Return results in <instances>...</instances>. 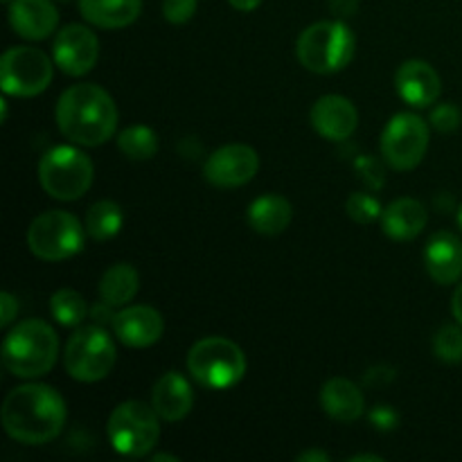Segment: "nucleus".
<instances>
[{
  "instance_id": "1",
  "label": "nucleus",
  "mask_w": 462,
  "mask_h": 462,
  "mask_svg": "<svg viewBox=\"0 0 462 462\" xmlns=\"http://www.w3.org/2000/svg\"><path fill=\"white\" fill-rule=\"evenodd\" d=\"M66 402L45 383H25L5 397L3 427L12 440L23 445H45L66 424Z\"/></svg>"
},
{
  "instance_id": "2",
  "label": "nucleus",
  "mask_w": 462,
  "mask_h": 462,
  "mask_svg": "<svg viewBox=\"0 0 462 462\" xmlns=\"http://www.w3.org/2000/svg\"><path fill=\"white\" fill-rule=\"evenodd\" d=\"M57 125L75 144L99 147L116 134V102L102 86L75 84L59 97Z\"/></svg>"
},
{
  "instance_id": "3",
  "label": "nucleus",
  "mask_w": 462,
  "mask_h": 462,
  "mask_svg": "<svg viewBox=\"0 0 462 462\" xmlns=\"http://www.w3.org/2000/svg\"><path fill=\"white\" fill-rule=\"evenodd\" d=\"M57 355V334L43 320H23L3 341V365L14 377H43L54 368Z\"/></svg>"
},
{
  "instance_id": "4",
  "label": "nucleus",
  "mask_w": 462,
  "mask_h": 462,
  "mask_svg": "<svg viewBox=\"0 0 462 462\" xmlns=\"http://www.w3.org/2000/svg\"><path fill=\"white\" fill-rule=\"evenodd\" d=\"M356 39L343 21H319L298 36V61L316 75H332L352 61Z\"/></svg>"
},
{
  "instance_id": "5",
  "label": "nucleus",
  "mask_w": 462,
  "mask_h": 462,
  "mask_svg": "<svg viewBox=\"0 0 462 462\" xmlns=\"http://www.w3.org/2000/svg\"><path fill=\"white\" fill-rule=\"evenodd\" d=\"M188 370L203 388L226 391L242 382L246 356L237 343L224 337H208L194 343L189 350Z\"/></svg>"
},
{
  "instance_id": "6",
  "label": "nucleus",
  "mask_w": 462,
  "mask_h": 462,
  "mask_svg": "<svg viewBox=\"0 0 462 462\" xmlns=\"http://www.w3.org/2000/svg\"><path fill=\"white\" fill-rule=\"evenodd\" d=\"M108 440L113 449L129 458L147 456L161 438V415L143 402H122L108 418Z\"/></svg>"
},
{
  "instance_id": "7",
  "label": "nucleus",
  "mask_w": 462,
  "mask_h": 462,
  "mask_svg": "<svg viewBox=\"0 0 462 462\" xmlns=\"http://www.w3.org/2000/svg\"><path fill=\"white\" fill-rule=\"evenodd\" d=\"M39 180L57 201H75L93 185V162L75 147H54L41 158Z\"/></svg>"
},
{
  "instance_id": "8",
  "label": "nucleus",
  "mask_w": 462,
  "mask_h": 462,
  "mask_svg": "<svg viewBox=\"0 0 462 462\" xmlns=\"http://www.w3.org/2000/svg\"><path fill=\"white\" fill-rule=\"evenodd\" d=\"M86 226L75 215L63 210H48L36 217L27 230V246L32 255L43 262H63L84 248Z\"/></svg>"
},
{
  "instance_id": "9",
  "label": "nucleus",
  "mask_w": 462,
  "mask_h": 462,
  "mask_svg": "<svg viewBox=\"0 0 462 462\" xmlns=\"http://www.w3.org/2000/svg\"><path fill=\"white\" fill-rule=\"evenodd\" d=\"M116 343L99 325L79 328L66 343L63 364L68 374L81 383H95L108 377L116 365Z\"/></svg>"
},
{
  "instance_id": "10",
  "label": "nucleus",
  "mask_w": 462,
  "mask_h": 462,
  "mask_svg": "<svg viewBox=\"0 0 462 462\" xmlns=\"http://www.w3.org/2000/svg\"><path fill=\"white\" fill-rule=\"evenodd\" d=\"M54 66L39 48L18 45L9 48L0 59V86L14 97H34L52 81Z\"/></svg>"
},
{
  "instance_id": "11",
  "label": "nucleus",
  "mask_w": 462,
  "mask_h": 462,
  "mask_svg": "<svg viewBox=\"0 0 462 462\" xmlns=\"http://www.w3.org/2000/svg\"><path fill=\"white\" fill-rule=\"evenodd\" d=\"M429 149V125L413 113H397L382 135V156L388 167L409 171L422 162Z\"/></svg>"
},
{
  "instance_id": "12",
  "label": "nucleus",
  "mask_w": 462,
  "mask_h": 462,
  "mask_svg": "<svg viewBox=\"0 0 462 462\" xmlns=\"http://www.w3.org/2000/svg\"><path fill=\"white\" fill-rule=\"evenodd\" d=\"M257 170H260V156L255 149L248 144H226L208 156L203 176L215 188L233 189L255 179Z\"/></svg>"
},
{
  "instance_id": "13",
  "label": "nucleus",
  "mask_w": 462,
  "mask_h": 462,
  "mask_svg": "<svg viewBox=\"0 0 462 462\" xmlns=\"http://www.w3.org/2000/svg\"><path fill=\"white\" fill-rule=\"evenodd\" d=\"M54 63L61 68L66 75L81 77L90 72L97 63L99 57V43L93 30L86 25H66L59 30L54 36Z\"/></svg>"
},
{
  "instance_id": "14",
  "label": "nucleus",
  "mask_w": 462,
  "mask_h": 462,
  "mask_svg": "<svg viewBox=\"0 0 462 462\" xmlns=\"http://www.w3.org/2000/svg\"><path fill=\"white\" fill-rule=\"evenodd\" d=\"M310 117L316 134L323 135L325 140H332V143H343L359 126L356 106L343 95H325V97L316 99Z\"/></svg>"
},
{
  "instance_id": "15",
  "label": "nucleus",
  "mask_w": 462,
  "mask_h": 462,
  "mask_svg": "<svg viewBox=\"0 0 462 462\" xmlns=\"http://www.w3.org/2000/svg\"><path fill=\"white\" fill-rule=\"evenodd\" d=\"M113 332L125 346L129 347H149L161 341L165 332V320L161 311L147 305L125 307L116 314L113 320Z\"/></svg>"
},
{
  "instance_id": "16",
  "label": "nucleus",
  "mask_w": 462,
  "mask_h": 462,
  "mask_svg": "<svg viewBox=\"0 0 462 462\" xmlns=\"http://www.w3.org/2000/svg\"><path fill=\"white\" fill-rule=\"evenodd\" d=\"M395 86L400 97L415 108L431 106L442 93V81L436 68L420 59L402 63L395 75Z\"/></svg>"
},
{
  "instance_id": "17",
  "label": "nucleus",
  "mask_w": 462,
  "mask_h": 462,
  "mask_svg": "<svg viewBox=\"0 0 462 462\" xmlns=\"http://www.w3.org/2000/svg\"><path fill=\"white\" fill-rule=\"evenodd\" d=\"M59 14L52 0H12L9 3V25L27 41L48 39L57 30Z\"/></svg>"
},
{
  "instance_id": "18",
  "label": "nucleus",
  "mask_w": 462,
  "mask_h": 462,
  "mask_svg": "<svg viewBox=\"0 0 462 462\" xmlns=\"http://www.w3.org/2000/svg\"><path fill=\"white\" fill-rule=\"evenodd\" d=\"M424 264L438 284H454L462 278V242L454 233H436L424 251Z\"/></svg>"
},
{
  "instance_id": "19",
  "label": "nucleus",
  "mask_w": 462,
  "mask_h": 462,
  "mask_svg": "<svg viewBox=\"0 0 462 462\" xmlns=\"http://www.w3.org/2000/svg\"><path fill=\"white\" fill-rule=\"evenodd\" d=\"M152 406L165 422H179L188 418L194 406V393L188 379L179 373L162 374L152 393Z\"/></svg>"
},
{
  "instance_id": "20",
  "label": "nucleus",
  "mask_w": 462,
  "mask_h": 462,
  "mask_svg": "<svg viewBox=\"0 0 462 462\" xmlns=\"http://www.w3.org/2000/svg\"><path fill=\"white\" fill-rule=\"evenodd\" d=\"M320 406L337 422H356L364 415V393L350 379L334 377L320 391Z\"/></svg>"
},
{
  "instance_id": "21",
  "label": "nucleus",
  "mask_w": 462,
  "mask_h": 462,
  "mask_svg": "<svg viewBox=\"0 0 462 462\" xmlns=\"http://www.w3.org/2000/svg\"><path fill=\"white\" fill-rule=\"evenodd\" d=\"M429 221V212L424 203L415 199H397L383 210L382 226L383 233L395 242H411L424 230Z\"/></svg>"
},
{
  "instance_id": "22",
  "label": "nucleus",
  "mask_w": 462,
  "mask_h": 462,
  "mask_svg": "<svg viewBox=\"0 0 462 462\" xmlns=\"http://www.w3.org/2000/svg\"><path fill=\"white\" fill-rule=\"evenodd\" d=\"M143 0H79V12L90 25L120 30L140 16Z\"/></svg>"
},
{
  "instance_id": "23",
  "label": "nucleus",
  "mask_w": 462,
  "mask_h": 462,
  "mask_svg": "<svg viewBox=\"0 0 462 462\" xmlns=\"http://www.w3.org/2000/svg\"><path fill=\"white\" fill-rule=\"evenodd\" d=\"M291 203L280 194H264L248 206V224L255 233L273 237L284 233L291 224Z\"/></svg>"
},
{
  "instance_id": "24",
  "label": "nucleus",
  "mask_w": 462,
  "mask_h": 462,
  "mask_svg": "<svg viewBox=\"0 0 462 462\" xmlns=\"http://www.w3.org/2000/svg\"><path fill=\"white\" fill-rule=\"evenodd\" d=\"M140 289V275L131 264H113L99 282V298L113 307L129 305Z\"/></svg>"
},
{
  "instance_id": "25",
  "label": "nucleus",
  "mask_w": 462,
  "mask_h": 462,
  "mask_svg": "<svg viewBox=\"0 0 462 462\" xmlns=\"http://www.w3.org/2000/svg\"><path fill=\"white\" fill-rule=\"evenodd\" d=\"M122 224H125V212L116 201H97L90 206L88 215H86V233L95 239V242H106L120 233Z\"/></svg>"
},
{
  "instance_id": "26",
  "label": "nucleus",
  "mask_w": 462,
  "mask_h": 462,
  "mask_svg": "<svg viewBox=\"0 0 462 462\" xmlns=\"http://www.w3.org/2000/svg\"><path fill=\"white\" fill-rule=\"evenodd\" d=\"M50 311H52L54 320L61 323L63 328H79L90 310L81 293L72 291V289H61L50 298Z\"/></svg>"
},
{
  "instance_id": "27",
  "label": "nucleus",
  "mask_w": 462,
  "mask_h": 462,
  "mask_svg": "<svg viewBox=\"0 0 462 462\" xmlns=\"http://www.w3.org/2000/svg\"><path fill=\"white\" fill-rule=\"evenodd\" d=\"M117 147L131 161H149L158 152V135L156 131L144 125L129 126L117 138Z\"/></svg>"
},
{
  "instance_id": "28",
  "label": "nucleus",
  "mask_w": 462,
  "mask_h": 462,
  "mask_svg": "<svg viewBox=\"0 0 462 462\" xmlns=\"http://www.w3.org/2000/svg\"><path fill=\"white\" fill-rule=\"evenodd\" d=\"M346 210L347 215H350L352 221H356V224H374V221L379 219V217L383 215V208L382 203H379V199H374L373 194L368 192H355L347 197V203H346Z\"/></svg>"
},
{
  "instance_id": "29",
  "label": "nucleus",
  "mask_w": 462,
  "mask_h": 462,
  "mask_svg": "<svg viewBox=\"0 0 462 462\" xmlns=\"http://www.w3.org/2000/svg\"><path fill=\"white\" fill-rule=\"evenodd\" d=\"M433 352L445 364H460L462 361V329L456 325H445L433 338Z\"/></svg>"
},
{
  "instance_id": "30",
  "label": "nucleus",
  "mask_w": 462,
  "mask_h": 462,
  "mask_svg": "<svg viewBox=\"0 0 462 462\" xmlns=\"http://www.w3.org/2000/svg\"><path fill=\"white\" fill-rule=\"evenodd\" d=\"M355 170L359 179L368 185L370 189H382L386 183V167L374 156H359L355 161Z\"/></svg>"
},
{
  "instance_id": "31",
  "label": "nucleus",
  "mask_w": 462,
  "mask_h": 462,
  "mask_svg": "<svg viewBox=\"0 0 462 462\" xmlns=\"http://www.w3.org/2000/svg\"><path fill=\"white\" fill-rule=\"evenodd\" d=\"M431 126L440 134H454L462 125V113L456 104H438L431 113Z\"/></svg>"
},
{
  "instance_id": "32",
  "label": "nucleus",
  "mask_w": 462,
  "mask_h": 462,
  "mask_svg": "<svg viewBox=\"0 0 462 462\" xmlns=\"http://www.w3.org/2000/svg\"><path fill=\"white\" fill-rule=\"evenodd\" d=\"M197 12V0H165L162 3V16L171 23V25H183Z\"/></svg>"
},
{
  "instance_id": "33",
  "label": "nucleus",
  "mask_w": 462,
  "mask_h": 462,
  "mask_svg": "<svg viewBox=\"0 0 462 462\" xmlns=\"http://www.w3.org/2000/svg\"><path fill=\"white\" fill-rule=\"evenodd\" d=\"M370 422H373V427L379 429V431H393V429L397 427V422H400V415H397V411L391 409V406H374V409L370 411Z\"/></svg>"
},
{
  "instance_id": "34",
  "label": "nucleus",
  "mask_w": 462,
  "mask_h": 462,
  "mask_svg": "<svg viewBox=\"0 0 462 462\" xmlns=\"http://www.w3.org/2000/svg\"><path fill=\"white\" fill-rule=\"evenodd\" d=\"M116 314L117 311H113V305H108V302L104 300H99L97 305L90 307V319H93V323L99 325V328H104V325H111L113 328Z\"/></svg>"
},
{
  "instance_id": "35",
  "label": "nucleus",
  "mask_w": 462,
  "mask_h": 462,
  "mask_svg": "<svg viewBox=\"0 0 462 462\" xmlns=\"http://www.w3.org/2000/svg\"><path fill=\"white\" fill-rule=\"evenodd\" d=\"M0 307H3V316H0V328H7L18 314V300L12 293H0Z\"/></svg>"
},
{
  "instance_id": "36",
  "label": "nucleus",
  "mask_w": 462,
  "mask_h": 462,
  "mask_svg": "<svg viewBox=\"0 0 462 462\" xmlns=\"http://www.w3.org/2000/svg\"><path fill=\"white\" fill-rule=\"evenodd\" d=\"M329 9L334 16L347 18L359 9V0H329Z\"/></svg>"
},
{
  "instance_id": "37",
  "label": "nucleus",
  "mask_w": 462,
  "mask_h": 462,
  "mask_svg": "<svg viewBox=\"0 0 462 462\" xmlns=\"http://www.w3.org/2000/svg\"><path fill=\"white\" fill-rule=\"evenodd\" d=\"M298 460L300 462H329V454H325V451H319V449H310V451H305V454L298 456Z\"/></svg>"
},
{
  "instance_id": "38",
  "label": "nucleus",
  "mask_w": 462,
  "mask_h": 462,
  "mask_svg": "<svg viewBox=\"0 0 462 462\" xmlns=\"http://www.w3.org/2000/svg\"><path fill=\"white\" fill-rule=\"evenodd\" d=\"M451 311H454V319L458 320V325L462 328V282L458 284L454 293V300H451Z\"/></svg>"
},
{
  "instance_id": "39",
  "label": "nucleus",
  "mask_w": 462,
  "mask_h": 462,
  "mask_svg": "<svg viewBox=\"0 0 462 462\" xmlns=\"http://www.w3.org/2000/svg\"><path fill=\"white\" fill-rule=\"evenodd\" d=\"M230 5H233L235 9H239V12H253V9H257L262 5V0H228Z\"/></svg>"
},
{
  "instance_id": "40",
  "label": "nucleus",
  "mask_w": 462,
  "mask_h": 462,
  "mask_svg": "<svg viewBox=\"0 0 462 462\" xmlns=\"http://www.w3.org/2000/svg\"><path fill=\"white\" fill-rule=\"evenodd\" d=\"M361 460H370V462H382L379 456H368V454H359V456H352L350 462H361Z\"/></svg>"
},
{
  "instance_id": "41",
  "label": "nucleus",
  "mask_w": 462,
  "mask_h": 462,
  "mask_svg": "<svg viewBox=\"0 0 462 462\" xmlns=\"http://www.w3.org/2000/svg\"><path fill=\"white\" fill-rule=\"evenodd\" d=\"M162 460L179 462V458H176V456H167V454H156V456H153V462H162Z\"/></svg>"
},
{
  "instance_id": "42",
  "label": "nucleus",
  "mask_w": 462,
  "mask_h": 462,
  "mask_svg": "<svg viewBox=\"0 0 462 462\" xmlns=\"http://www.w3.org/2000/svg\"><path fill=\"white\" fill-rule=\"evenodd\" d=\"M458 226L462 228V208H460V212H458Z\"/></svg>"
},
{
  "instance_id": "43",
  "label": "nucleus",
  "mask_w": 462,
  "mask_h": 462,
  "mask_svg": "<svg viewBox=\"0 0 462 462\" xmlns=\"http://www.w3.org/2000/svg\"><path fill=\"white\" fill-rule=\"evenodd\" d=\"M5 3H9V0H5Z\"/></svg>"
}]
</instances>
